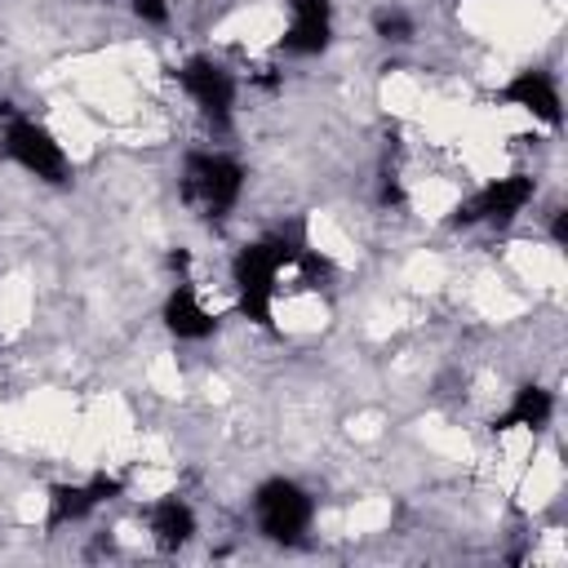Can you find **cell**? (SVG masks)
<instances>
[{"label": "cell", "instance_id": "cell-15", "mask_svg": "<svg viewBox=\"0 0 568 568\" xmlns=\"http://www.w3.org/2000/svg\"><path fill=\"white\" fill-rule=\"evenodd\" d=\"M377 200H382L386 209H399V204H404V182H399V173H395V169H382V182H377Z\"/></svg>", "mask_w": 568, "mask_h": 568}, {"label": "cell", "instance_id": "cell-13", "mask_svg": "<svg viewBox=\"0 0 568 568\" xmlns=\"http://www.w3.org/2000/svg\"><path fill=\"white\" fill-rule=\"evenodd\" d=\"M373 36L386 44H408L417 36V27L399 4H382V9H373Z\"/></svg>", "mask_w": 568, "mask_h": 568}, {"label": "cell", "instance_id": "cell-8", "mask_svg": "<svg viewBox=\"0 0 568 568\" xmlns=\"http://www.w3.org/2000/svg\"><path fill=\"white\" fill-rule=\"evenodd\" d=\"M493 98L506 102V106H515V111H528L532 120H541V124H550V129L564 120V102H559L555 75H550V71H537V67L515 71Z\"/></svg>", "mask_w": 568, "mask_h": 568}, {"label": "cell", "instance_id": "cell-6", "mask_svg": "<svg viewBox=\"0 0 568 568\" xmlns=\"http://www.w3.org/2000/svg\"><path fill=\"white\" fill-rule=\"evenodd\" d=\"M537 195V182L528 173H510V178H493L484 182L475 195H466L453 209V226H506L510 217H519L528 209V200Z\"/></svg>", "mask_w": 568, "mask_h": 568}, {"label": "cell", "instance_id": "cell-12", "mask_svg": "<svg viewBox=\"0 0 568 568\" xmlns=\"http://www.w3.org/2000/svg\"><path fill=\"white\" fill-rule=\"evenodd\" d=\"M550 417H555V395L546 386H537V382H524L510 395V404L493 417V435H506V430H541V426H550Z\"/></svg>", "mask_w": 568, "mask_h": 568}, {"label": "cell", "instance_id": "cell-2", "mask_svg": "<svg viewBox=\"0 0 568 568\" xmlns=\"http://www.w3.org/2000/svg\"><path fill=\"white\" fill-rule=\"evenodd\" d=\"M244 178H248L244 164L235 155H226V151H186L182 173H178V191H182L191 213L217 222L240 204Z\"/></svg>", "mask_w": 568, "mask_h": 568}, {"label": "cell", "instance_id": "cell-7", "mask_svg": "<svg viewBox=\"0 0 568 568\" xmlns=\"http://www.w3.org/2000/svg\"><path fill=\"white\" fill-rule=\"evenodd\" d=\"M120 493H124V479L120 475H106V470H93L80 484H53L49 488V501H44V532H58L67 524L89 519L98 506L115 501Z\"/></svg>", "mask_w": 568, "mask_h": 568}, {"label": "cell", "instance_id": "cell-4", "mask_svg": "<svg viewBox=\"0 0 568 568\" xmlns=\"http://www.w3.org/2000/svg\"><path fill=\"white\" fill-rule=\"evenodd\" d=\"M253 519H257V532L266 541L297 546L315 524V497L297 479H284V475L262 479L253 493Z\"/></svg>", "mask_w": 568, "mask_h": 568}, {"label": "cell", "instance_id": "cell-16", "mask_svg": "<svg viewBox=\"0 0 568 568\" xmlns=\"http://www.w3.org/2000/svg\"><path fill=\"white\" fill-rule=\"evenodd\" d=\"M550 240H555L559 248H568V213H564V209H555V217H550Z\"/></svg>", "mask_w": 568, "mask_h": 568}, {"label": "cell", "instance_id": "cell-9", "mask_svg": "<svg viewBox=\"0 0 568 568\" xmlns=\"http://www.w3.org/2000/svg\"><path fill=\"white\" fill-rule=\"evenodd\" d=\"M333 44V0H288V27L280 49L293 58H315Z\"/></svg>", "mask_w": 568, "mask_h": 568}, {"label": "cell", "instance_id": "cell-14", "mask_svg": "<svg viewBox=\"0 0 568 568\" xmlns=\"http://www.w3.org/2000/svg\"><path fill=\"white\" fill-rule=\"evenodd\" d=\"M129 4V13L138 18V22H146V27H164L169 22V0H124Z\"/></svg>", "mask_w": 568, "mask_h": 568}, {"label": "cell", "instance_id": "cell-17", "mask_svg": "<svg viewBox=\"0 0 568 568\" xmlns=\"http://www.w3.org/2000/svg\"><path fill=\"white\" fill-rule=\"evenodd\" d=\"M169 271H178V280H186V271H191V248H173V253H169Z\"/></svg>", "mask_w": 568, "mask_h": 568}, {"label": "cell", "instance_id": "cell-11", "mask_svg": "<svg viewBox=\"0 0 568 568\" xmlns=\"http://www.w3.org/2000/svg\"><path fill=\"white\" fill-rule=\"evenodd\" d=\"M146 528H151L155 550L178 555V550H186V546H191V537H195V510H191V501H186V497L164 493L160 501H151V506H146Z\"/></svg>", "mask_w": 568, "mask_h": 568}, {"label": "cell", "instance_id": "cell-3", "mask_svg": "<svg viewBox=\"0 0 568 568\" xmlns=\"http://www.w3.org/2000/svg\"><path fill=\"white\" fill-rule=\"evenodd\" d=\"M0 155L9 164H18L22 173H31L36 182H49V186L71 182V160H67L62 142L40 120L22 115L13 102H0Z\"/></svg>", "mask_w": 568, "mask_h": 568}, {"label": "cell", "instance_id": "cell-10", "mask_svg": "<svg viewBox=\"0 0 568 568\" xmlns=\"http://www.w3.org/2000/svg\"><path fill=\"white\" fill-rule=\"evenodd\" d=\"M160 320H164V328H169L178 342H204V337L217 333V315L200 302V293H195L191 280H178V284L169 288V297H164V306H160Z\"/></svg>", "mask_w": 568, "mask_h": 568}, {"label": "cell", "instance_id": "cell-5", "mask_svg": "<svg viewBox=\"0 0 568 568\" xmlns=\"http://www.w3.org/2000/svg\"><path fill=\"white\" fill-rule=\"evenodd\" d=\"M178 84H182V89H186V98L200 106V115H204V124H209V129H217V133H226V129H231L240 84H235V75H231L222 62H213V58L195 53V58H186V62L178 67Z\"/></svg>", "mask_w": 568, "mask_h": 568}, {"label": "cell", "instance_id": "cell-1", "mask_svg": "<svg viewBox=\"0 0 568 568\" xmlns=\"http://www.w3.org/2000/svg\"><path fill=\"white\" fill-rule=\"evenodd\" d=\"M306 248V240L297 231H275L262 235L253 244H244L231 257V288L240 311L257 324V328H275V297H280V280L284 271L297 266V253Z\"/></svg>", "mask_w": 568, "mask_h": 568}]
</instances>
